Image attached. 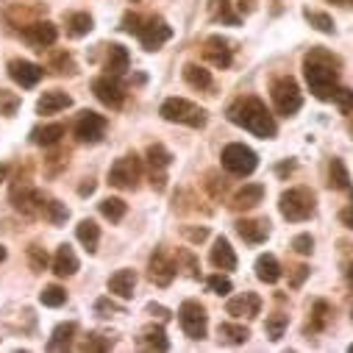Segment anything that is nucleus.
Instances as JSON below:
<instances>
[{"mask_svg": "<svg viewBox=\"0 0 353 353\" xmlns=\"http://www.w3.org/2000/svg\"><path fill=\"white\" fill-rule=\"evenodd\" d=\"M228 120L234 125L250 131L259 139H273L276 137V120L259 98H239L236 103H231Z\"/></svg>", "mask_w": 353, "mask_h": 353, "instance_id": "f257e3e1", "label": "nucleus"}, {"mask_svg": "<svg viewBox=\"0 0 353 353\" xmlns=\"http://www.w3.org/2000/svg\"><path fill=\"white\" fill-rule=\"evenodd\" d=\"M336 67L339 59L331 56L328 50H312L303 61V72H306V83L317 101H331L334 90H336Z\"/></svg>", "mask_w": 353, "mask_h": 353, "instance_id": "f03ea898", "label": "nucleus"}, {"mask_svg": "<svg viewBox=\"0 0 353 353\" xmlns=\"http://www.w3.org/2000/svg\"><path fill=\"white\" fill-rule=\"evenodd\" d=\"M159 114L167 123H179V125H190V128H203L206 125V112L201 106H195L187 98H167L159 109Z\"/></svg>", "mask_w": 353, "mask_h": 353, "instance_id": "7ed1b4c3", "label": "nucleus"}, {"mask_svg": "<svg viewBox=\"0 0 353 353\" xmlns=\"http://www.w3.org/2000/svg\"><path fill=\"white\" fill-rule=\"evenodd\" d=\"M281 214L290 223H303L314 214V192L306 187H292L281 195Z\"/></svg>", "mask_w": 353, "mask_h": 353, "instance_id": "20e7f679", "label": "nucleus"}, {"mask_svg": "<svg viewBox=\"0 0 353 353\" xmlns=\"http://www.w3.org/2000/svg\"><path fill=\"white\" fill-rule=\"evenodd\" d=\"M273 106L284 117H292V114L301 112L303 95H301V86L295 83V78L284 75V78H276L273 81Z\"/></svg>", "mask_w": 353, "mask_h": 353, "instance_id": "39448f33", "label": "nucleus"}, {"mask_svg": "<svg viewBox=\"0 0 353 353\" xmlns=\"http://www.w3.org/2000/svg\"><path fill=\"white\" fill-rule=\"evenodd\" d=\"M223 167L231 172V175H239V179H245V175H250L256 167H259V156L242 145V142H231L223 148Z\"/></svg>", "mask_w": 353, "mask_h": 353, "instance_id": "423d86ee", "label": "nucleus"}, {"mask_svg": "<svg viewBox=\"0 0 353 353\" xmlns=\"http://www.w3.org/2000/svg\"><path fill=\"white\" fill-rule=\"evenodd\" d=\"M92 92H95V98H98L103 106H109V109H120V106L125 103V86H123L120 75H114V72L98 75V78L92 81Z\"/></svg>", "mask_w": 353, "mask_h": 353, "instance_id": "0eeeda50", "label": "nucleus"}, {"mask_svg": "<svg viewBox=\"0 0 353 353\" xmlns=\"http://www.w3.org/2000/svg\"><path fill=\"white\" fill-rule=\"evenodd\" d=\"M179 323L190 339H203L209 328V314L198 301H184L179 309Z\"/></svg>", "mask_w": 353, "mask_h": 353, "instance_id": "6e6552de", "label": "nucleus"}, {"mask_svg": "<svg viewBox=\"0 0 353 353\" xmlns=\"http://www.w3.org/2000/svg\"><path fill=\"white\" fill-rule=\"evenodd\" d=\"M139 175H142V161L139 156H123L112 164L109 170V184L117 187V190H134L137 181H139Z\"/></svg>", "mask_w": 353, "mask_h": 353, "instance_id": "1a4fd4ad", "label": "nucleus"}, {"mask_svg": "<svg viewBox=\"0 0 353 353\" xmlns=\"http://www.w3.org/2000/svg\"><path fill=\"white\" fill-rule=\"evenodd\" d=\"M106 117L103 114H95V112H81V117H78V123H75V137L81 139V142H90V145H95V142H101L103 139V134H106Z\"/></svg>", "mask_w": 353, "mask_h": 353, "instance_id": "9d476101", "label": "nucleus"}, {"mask_svg": "<svg viewBox=\"0 0 353 353\" xmlns=\"http://www.w3.org/2000/svg\"><path fill=\"white\" fill-rule=\"evenodd\" d=\"M137 37H139V42H142V48L145 50H159L170 37H172V28L164 23V20H148L145 26H139L137 28Z\"/></svg>", "mask_w": 353, "mask_h": 353, "instance_id": "9b49d317", "label": "nucleus"}, {"mask_svg": "<svg viewBox=\"0 0 353 353\" xmlns=\"http://www.w3.org/2000/svg\"><path fill=\"white\" fill-rule=\"evenodd\" d=\"M56 37H59V28L53 23H48V20H37V23H31V26L23 28V39L31 48H37V50L50 48L56 42Z\"/></svg>", "mask_w": 353, "mask_h": 353, "instance_id": "f8f14e48", "label": "nucleus"}, {"mask_svg": "<svg viewBox=\"0 0 353 353\" xmlns=\"http://www.w3.org/2000/svg\"><path fill=\"white\" fill-rule=\"evenodd\" d=\"M9 75L23 86V90H31V86H37L45 75V70L34 61H26V59H12L9 61Z\"/></svg>", "mask_w": 353, "mask_h": 353, "instance_id": "ddd939ff", "label": "nucleus"}, {"mask_svg": "<svg viewBox=\"0 0 353 353\" xmlns=\"http://www.w3.org/2000/svg\"><path fill=\"white\" fill-rule=\"evenodd\" d=\"M148 279H150V284H156V287H170L172 279H175V264H172L161 250H156V253L150 256Z\"/></svg>", "mask_w": 353, "mask_h": 353, "instance_id": "4468645a", "label": "nucleus"}, {"mask_svg": "<svg viewBox=\"0 0 353 353\" xmlns=\"http://www.w3.org/2000/svg\"><path fill=\"white\" fill-rule=\"evenodd\" d=\"M170 161H172V156L164 145H150L148 148V164L153 167V187L159 192L164 190V170L170 167Z\"/></svg>", "mask_w": 353, "mask_h": 353, "instance_id": "2eb2a0df", "label": "nucleus"}, {"mask_svg": "<svg viewBox=\"0 0 353 353\" xmlns=\"http://www.w3.org/2000/svg\"><path fill=\"white\" fill-rule=\"evenodd\" d=\"M236 234L248 242V245H261L270 236V220H239L236 223Z\"/></svg>", "mask_w": 353, "mask_h": 353, "instance_id": "dca6fc26", "label": "nucleus"}, {"mask_svg": "<svg viewBox=\"0 0 353 353\" xmlns=\"http://www.w3.org/2000/svg\"><path fill=\"white\" fill-rule=\"evenodd\" d=\"M209 261L214 264L217 270H236V253L231 248V242L225 236H217L214 239V248L209 253Z\"/></svg>", "mask_w": 353, "mask_h": 353, "instance_id": "f3484780", "label": "nucleus"}, {"mask_svg": "<svg viewBox=\"0 0 353 353\" xmlns=\"http://www.w3.org/2000/svg\"><path fill=\"white\" fill-rule=\"evenodd\" d=\"M203 56L214 67H228L231 64V48H228V42L223 37H209L206 48H203Z\"/></svg>", "mask_w": 353, "mask_h": 353, "instance_id": "a211bd4d", "label": "nucleus"}, {"mask_svg": "<svg viewBox=\"0 0 353 353\" xmlns=\"http://www.w3.org/2000/svg\"><path fill=\"white\" fill-rule=\"evenodd\" d=\"M53 273L59 279H67V276L78 273V256H75V250L70 245H59L56 259H53Z\"/></svg>", "mask_w": 353, "mask_h": 353, "instance_id": "6ab92c4d", "label": "nucleus"}, {"mask_svg": "<svg viewBox=\"0 0 353 353\" xmlns=\"http://www.w3.org/2000/svg\"><path fill=\"white\" fill-rule=\"evenodd\" d=\"M225 309H228V314H234V317H256L259 309H261V301H259L256 292H245V295H239V298H231Z\"/></svg>", "mask_w": 353, "mask_h": 353, "instance_id": "aec40b11", "label": "nucleus"}, {"mask_svg": "<svg viewBox=\"0 0 353 353\" xmlns=\"http://www.w3.org/2000/svg\"><path fill=\"white\" fill-rule=\"evenodd\" d=\"M256 279L264 281V284H276L281 279V264L273 253H261L256 259Z\"/></svg>", "mask_w": 353, "mask_h": 353, "instance_id": "412c9836", "label": "nucleus"}, {"mask_svg": "<svg viewBox=\"0 0 353 353\" xmlns=\"http://www.w3.org/2000/svg\"><path fill=\"white\" fill-rule=\"evenodd\" d=\"M70 106H72V98H70L67 92H61V90H53V92H45V95L39 98L37 112H39V114H56V112L70 109Z\"/></svg>", "mask_w": 353, "mask_h": 353, "instance_id": "4be33fe9", "label": "nucleus"}, {"mask_svg": "<svg viewBox=\"0 0 353 353\" xmlns=\"http://www.w3.org/2000/svg\"><path fill=\"white\" fill-rule=\"evenodd\" d=\"M134 287H137V273L134 270H117L109 279V292L117 295V298H131Z\"/></svg>", "mask_w": 353, "mask_h": 353, "instance_id": "5701e85b", "label": "nucleus"}, {"mask_svg": "<svg viewBox=\"0 0 353 353\" xmlns=\"http://www.w3.org/2000/svg\"><path fill=\"white\" fill-rule=\"evenodd\" d=\"M261 198H264V187L261 184H245L242 190H236V195H234V209H253V206H259L261 203Z\"/></svg>", "mask_w": 353, "mask_h": 353, "instance_id": "b1692460", "label": "nucleus"}, {"mask_svg": "<svg viewBox=\"0 0 353 353\" xmlns=\"http://www.w3.org/2000/svg\"><path fill=\"white\" fill-rule=\"evenodd\" d=\"M64 134H67V128H64L61 123H50V125H39V128H34V131H31V142L48 148V145H56Z\"/></svg>", "mask_w": 353, "mask_h": 353, "instance_id": "393cba45", "label": "nucleus"}, {"mask_svg": "<svg viewBox=\"0 0 353 353\" xmlns=\"http://www.w3.org/2000/svg\"><path fill=\"white\" fill-rule=\"evenodd\" d=\"M75 236H78V242L86 248V250H95L98 248V239H101V228H98V223L95 220H81L78 223V228H75Z\"/></svg>", "mask_w": 353, "mask_h": 353, "instance_id": "a878e982", "label": "nucleus"}, {"mask_svg": "<svg viewBox=\"0 0 353 353\" xmlns=\"http://www.w3.org/2000/svg\"><path fill=\"white\" fill-rule=\"evenodd\" d=\"M139 345L148 347V350H167L170 347V339L164 336V328L161 325H148L139 336Z\"/></svg>", "mask_w": 353, "mask_h": 353, "instance_id": "bb28decb", "label": "nucleus"}, {"mask_svg": "<svg viewBox=\"0 0 353 353\" xmlns=\"http://www.w3.org/2000/svg\"><path fill=\"white\" fill-rule=\"evenodd\" d=\"M184 81L190 86H195V90H209L212 86V72L206 67H201V64H187L184 67Z\"/></svg>", "mask_w": 353, "mask_h": 353, "instance_id": "cd10ccee", "label": "nucleus"}, {"mask_svg": "<svg viewBox=\"0 0 353 353\" xmlns=\"http://www.w3.org/2000/svg\"><path fill=\"white\" fill-rule=\"evenodd\" d=\"M75 328H78L75 323H61V325H56V328H53V336L48 339V350H64V347H70Z\"/></svg>", "mask_w": 353, "mask_h": 353, "instance_id": "c85d7f7f", "label": "nucleus"}, {"mask_svg": "<svg viewBox=\"0 0 353 353\" xmlns=\"http://www.w3.org/2000/svg\"><path fill=\"white\" fill-rule=\"evenodd\" d=\"M92 31V17L86 14V12H72V14H67V34L70 37H86Z\"/></svg>", "mask_w": 353, "mask_h": 353, "instance_id": "c756f323", "label": "nucleus"}, {"mask_svg": "<svg viewBox=\"0 0 353 353\" xmlns=\"http://www.w3.org/2000/svg\"><path fill=\"white\" fill-rule=\"evenodd\" d=\"M42 217H45L50 225H61V223H67L70 209H67L64 203L53 201V198H45V203H42Z\"/></svg>", "mask_w": 353, "mask_h": 353, "instance_id": "7c9ffc66", "label": "nucleus"}, {"mask_svg": "<svg viewBox=\"0 0 353 353\" xmlns=\"http://www.w3.org/2000/svg\"><path fill=\"white\" fill-rule=\"evenodd\" d=\"M106 70L114 75H123L128 70V50L123 45H112L109 48V59H106Z\"/></svg>", "mask_w": 353, "mask_h": 353, "instance_id": "2f4dec72", "label": "nucleus"}, {"mask_svg": "<svg viewBox=\"0 0 353 353\" xmlns=\"http://www.w3.org/2000/svg\"><path fill=\"white\" fill-rule=\"evenodd\" d=\"M328 172H331V187H334V190L350 192V175H347V170H345L342 159H331V167H328Z\"/></svg>", "mask_w": 353, "mask_h": 353, "instance_id": "473e14b6", "label": "nucleus"}, {"mask_svg": "<svg viewBox=\"0 0 353 353\" xmlns=\"http://www.w3.org/2000/svg\"><path fill=\"white\" fill-rule=\"evenodd\" d=\"M220 339H225L228 345H242V342H248V328L245 325H234V323H220Z\"/></svg>", "mask_w": 353, "mask_h": 353, "instance_id": "72a5a7b5", "label": "nucleus"}, {"mask_svg": "<svg viewBox=\"0 0 353 353\" xmlns=\"http://www.w3.org/2000/svg\"><path fill=\"white\" fill-rule=\"evenodd\" d=\"M125 212H128V206H125L120 198H106V201H101V214H103L106 220H112V223H120V220L125 217Z\"/></svg>", "mask_w": 353, "mask_h": 353, "instance_id": "f704fd0d", "label": "nucleus"}, {"mask_svg": "<svg viewBox=\"0 0 353 353\" xmlns=\"http://www.w3.org/2000/svg\"><path fill=\"white\" fill-rule=\"evenodd\" d=\"M39 301H42L45 306H53V309H56V306H61V303L67 301V292H64L59 284H50V287H45V290L39 292Z\"/></svg>", "mask_w": 353, "mask_h": 353, "instance_id": "c9c22d12", "label": "nucleus"}, {"mask_svg": "<svg viewBox=\"0 0 353 353\" xmlns=\"http://www.w3.org/2000/svg\"><path fill=\"white\" fill-rule=\"evenodd\" d=\"M331 101L336 103V109H339L342 114H350V112H353V90H347V86H336L334 95H331Z\"/></svg>", "mask_w": 353, "mask_h": 353, "instance_id": "e433bc0d", "label": "nucleus"}, {"mask_svg": "<svg viewBox=\"0 0 353 353\" xmlns=\"http://www.w3.org/2000/svg\"><path fill=\"white\" fill-rule=\"evenodd\" d=\"M212 14H214L217 20H225L228 26H239V17L231 12L228 0H212Z\"/></svg>", "mask_w": 353, "mask_h": 353, "instance_id": "4c0bfd02", "label": "nucleus"}, {"mask_svg": "<svg viewBox=\"0 0 353 353\" xmlns=\"http://www.w3.org/2000/svg\"><path fill=\"white\" fill-rule=\"evenodd\" d=\"M17 109H20V95L9 92V90H0V114L12 117V114H17Z\"/></svg>", "mask_w": 353, "mask_h": 353, "instance_id": "58836bf2", "label": "nucleus"}, {"mask_svg": "<svg viewBox=\"0 0 353 353\" xmlns=\"http://www.w3.org/2000/svg\"><path fill=\"white\" fill-rule=\"evenodd\" d=\"M306 20L320 31V34H334V20L328 17V14H323V12H306Z\"/></svg>", "mask_w": 353, "mask_h": 353, "instance_id": "ea45409f", "label": "nucleus"}, {"mask_svg": "<svg viewBox=\"0 0 353 353\" xmlns=\"http://www.w3.org/2000/svg\"><path fill=\"white\" fill-rule=\"evenodd\" d=\"M28 261H31V270H34V273H42V270L48 268V253H45V248L31 245V248H28Z\"/></svg>", "mask_w": 353, "mask_h": 353, "instance_id": "a19ab883", "label": "nucleus"}, {"mask_svg": "<svg viewBox=\"0 0 353 353\" xmlns=\"http://www.w3.org/2000/svg\"><path fill=\"white\" fill-rule=\"evenodd\" d=\"M284 328H287V314H273V317H268V325H264L270 339H281Z\"/></svg>", "mask_w": 353, "mask_h": 353, "instance_id": "79ce46f5", "label": "nucleus"}, {"mask_svg": "<svg viewBox=\"0 0 353 353\" xmlns=\"http://www.w3.org/2000/svg\"><path fill=\"white\" fill-rule=\"evenodd\" d=\"M112 345H114V339H109L103 334H90V339L81 345V350H109Z\"/></svg>", "mask_w": 353, "mask_h": 353, "instance_id": "37998d69", "label": "nucleus"}, {"mask_svg": "<svg viewBox=\"0 0 353 353\" xmlns=\"http://www.w3.org/2000/svg\"><path fill=\"white\" fill-rule=\"evenodd\" d=\"M206 284H209V290H212L214 295H228V292L234 290V284H231L225 276H209Z\"/></svg>", "mask_w": 353, "mask_h": 353, "instance_id": "c03bdc74", "label": "nucleus"}, {"mask_svg": "<svg viewBox=\"0 0 353 353\" xmlns=\"http://www.w3.org/2000/svg\"><path fill=\"white\" fill-rule=\"evenodd\" d=\"M292 248H295V253H301V256H309V253L314 250V239H312L309 234H298V236L292 239Z\"/></svg>", "mask_w": 353, "mask_h": 353, "instance_id": "a18cd8bd", "label": "nucleus"}, {"mask_svg": "<svg viewBox=\"0 0 353 353\" xmlns=\"http://www.w3.org/2000/svg\"><path fill=\"white\" fill-rule=\"evenodd\" d=\"M95 312H98L101 317H109V314H114V312H120V309H117V306H114L109 298H101V301L95 303Z\"/></svg>", "mask_w": 353, "mask_h": 353, "instance_id": "49530a36", "label": "nucleus"}, {"mask_svg": "<svg viewBox=\"0 0 353 353\" xmlns=\"http://www.w3.org/2000/svg\"><path fill=\"white\" fill-rule=\"evenodd\" d=\"M339 223H342L345 228H350V231H353V203H350V206H345V209L339 212Z\"/></svg>", "mask_w": 353, "mask_h": 353, "instance_id": "de8ad7c7", "label": "nucleus"}, {"mask_svg": "<svg viewBox=\"0 0 353 353\" xmlns=\"http://www.w3.org/2000/svg\"><path fill=\"white\" fill-rule=\"evenodd\" d=\"M184 234H187L192 242H203V239L209 236V228H187Z\"/></svg>", "mask_w": 353, "mask_h": 353, "instance_id": "09e8293b", "label": "nucleus"}, {"mask_svg": "<svg viewBox=\"0 0 353 353\" xmlns=\"http://www.w3.org/2000/svg\"><path fill=\"white\" fill-rule=\"evenodd\" d=\"M306 276H309V268H303V264H301V268H298V273H295V279L290 281V287H295V290H298V287L303 284V279H306Z\"/></svg>", "mask_w": 353, "mask_h": 353, "instance_id": "8fccbe9b", "label": "nucleus"}, {"mask_svg": "<svg viewBox=\"0 0 353 353\" xmlns=\"http://www.w3.org/2000/svg\"><path fill=\"white\" fill-rule=\"evenodd\" d=\"M148 312H150V314H159L161 320H167V317H170V314H167V309H161V306H153V303L148 306Z\"/></svg>", "mask_w": 353, "mask_h": 353, "instance_id": "3c124183", "label": "nucleus"}, {"mask_svg": "<svg viewBox=\"0 0 353 353\" xmlns=\"http://www.w3.org/2000/svg\"><path fill=\"white\" fill-rule=\"evenodd\" d=\"M78 192H81V195H92V192H95V181H90V184H83V187H81Z\"/></svg>", "mask_w": 353, "mask_h": 353, "instance_id": "603ef678", "label": "nucleus"}, {"mask_svg": "<svg viewBox=\"0 0 353 353\" xmlns=\"http://www.w3.org/2000/svg\"><path fill=\"white\" fill-rule=\"evenodd\" d=\"M6 172H9V167H6V164H0V181L6 179Z\"/></svg>", "mask_w": 353, "mask_h": 353, "instance_id": "864d4df0", "label": "nucleus"}, {"mask_svg": "<svg viewBox=\"0 0 353 353\" xmlns=\"http://www.w3.org/2000/svg\"><path fill=\"white\" fill-rule=\"evenodd\" d=\"M3 261H6V248L0 245V264H3Z\"/></svg>", "mask_w": 353, "mask_h": 353, "instance_id": "5fc2aeb1", "label": "nucleus"}, {"mask_svg": "<svg viewBox=\"0 0 353 353\" xmlns=\"http://www.w3.org/2000/svg\"><path fill=\"white\" fill-rule=\"evenodd\" d=\"M331 3H339V6H347V3H353V0H331Z\"/></svg>", "mask_w": 353, "mask_h": 353, "instance_id": "6e6d98bb", "label": "nucleus"}, {"mask_svg": "<svg viewBox=\"0 0 353 353\" xmlns=\"http://www.w3.org/2000/svg\"><path fill=\"white\" fill-rule=\"evenodd\" d=\"M347 281H350V287H353V264H350V270H347Z\"/></svg>", "mask_w": 353, "mask_h": 353, "instance_id": "4d7b16f0", "label": "nucleus"}, {"mask_svg": "<svg viewBox=\"0 0 353 353\" xmlns=\"http://www.w3.org/2000/svg\"><path fill=\"white\" fill-rule=\"evenodd\" d=\"M350 131H353V123H350Z\"/></svg>", "mask_w": 353, "mask_h": 353, "instance_id": "13d9d810", "label": "nucleus"}, {"mask_svg": "<svg viewBox=\"0 0 353 353\" xmlns=\"http://www.w3.org/2000/svg\"><path fill=\"white\" fill-rule=\"evenodd\" d=\"M350 350H353V345H350Z\"/></svg>", "mask_w": 353, "mask_h": 353, "instance_id": "bf43d9fd", "label": "nucleus"}]
</instances>
